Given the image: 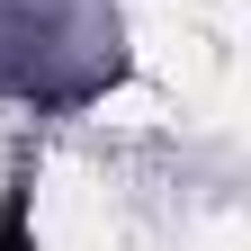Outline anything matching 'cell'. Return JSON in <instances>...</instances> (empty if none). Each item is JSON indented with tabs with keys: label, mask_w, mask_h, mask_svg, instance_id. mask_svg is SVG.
Instances as JSON below:
<instances>
[{
	"label": "cell",
	"mask_w": 251,
	"mask_h": 251,
	"mask_svg": "<svg viewBox=\"0 0 251 251\" xmlns=\"http://www.w3.org/2000/svg\"><path fill=\"white\" fill-rule=\"evenodd\" d=\"M0 251H36V152H9V179H0Z\"/></svg>",
	"instance_id": "6da1fadb"
}]
</instances>
